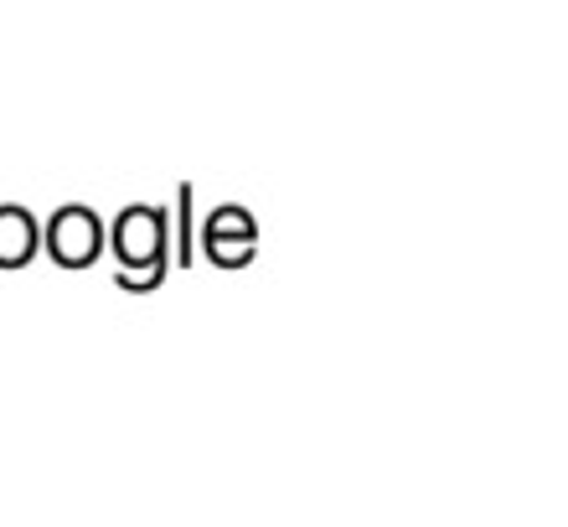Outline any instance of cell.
Masks as SVG:
<instances>
[{
  "instance_id": "1",
  "label": "cell",
  "mask_w": 568,
  "mask_h": 527,
  "mask_svg": "<svg viewBox=\"0 0 568 527\" xmlns=\"http://www.w3.org/2000/svg\"><path fill=\"white\" fill-rule=\"evenodd\" d=\"M31 243H37V227H31L27 212H16V207L0 212V259L16 264V259H27Z\"/></svg>"
}]
</instances>
